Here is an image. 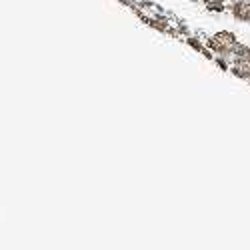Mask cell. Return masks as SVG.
<instances>
[{"label": "cell", "mask_w": 250, "mask_h": 250, "mask_svg": "<svg viewBox=\"0 0 250 250\" xmlns=\"http://www.w3.org/2000/svg\"><path fill=\"white\" fill-rule=\"evenodd\" d=\"M210 46L220 52V54H228L238 48V42H236V36L230 34V32H218L216 36L210 38Z\"/></svg>", "instance_id": "cell-1"}, {"label": "cell", "mask_w": 250, "mask_h": 250, "mask_svg": "<svg viewBox=\"0 0 250 250\" xmlns=\"http://www.w3.org/2000/svg\"><path fill=\"white\" fill-rule=\"evenodd\" d=\"M232 70L240 76V78H248L250 80V48H236V56H234V66Z\"/></svg>", "instance_id": "cell-2"}, {"label": "cell", "mask_w": 250, "mask_h": 250, "mask_svg": "<svg viewBox=\"0 0 250 250\" xmlns=\"http://www.w3.org/2000/svg\"><path fill=\"white\" fill-rule=\"evenodd\" d=\"M232 14L238 20H250V0H236V2H232Z\"/></svg>", "instance_id": "cell-3"}, {"label": "cell", "mask_w": 250, "mask_h": 250, "mask_svg": "<svg viewBox=\"0 0 250 250\" xmlns=\"http://www.w3.org/2000/svg\"><path fill=\"white\" fill-rule=\"evenodd\" d=\"M202 2L210 8V10H220L222 6H224V2L226 0H202Z\"/></svg>", "instance_id": "cell-4"}, {"label": "cell", "mask_w": 250, "mask_h": 250, "mask_svg": "<svg viewBox=\"0 0 250 250\" xmlns=\"http://www.w3.org/2000/svg\"><path fill=\"white\" fill-rule=\"evenodd\" d=\"M226 2H236V0H226Z\"/></svg>", "instance_id": "cell-5"}]
</instances>
